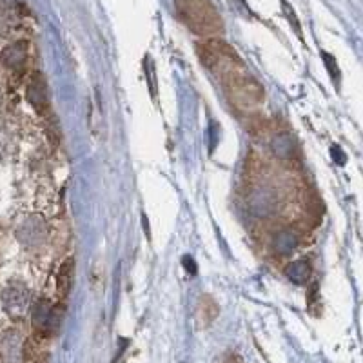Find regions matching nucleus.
<instances>
[{"mask_svg": "<svg viewBox=\"0 0 363 363\" xmlns=\"http://www.w3.org/2000/svg\"><path fill=\"white\" fill-rule=\"evenodd\" d=\"M223 363H242L240 360H236V358H231V360H226V362Z\"/></svg>", "mask_w": 363, "mask_h": 363, "instance_id": "7", "label": "nucleus"}, {"mask_svg": "<svg viewBox=\"0 0 363 363\" xmlns=\"http://www.w3.org/2000/svg\"><path fill=\"white\" fill-rule=\"evenodd\" d=\"M26 362L28 363H47V349L44 345L42 338L38 340L28 341V349H26Z\"/></svg>", "mask_w": 363, "mask_h": 363, "instance_id": "6", "label": "nucleus"}, {"mask_svg": "<svg viewBox=\"0 0 363 363\" xmlns=\"http://www.w3.org/2000/svg\"><path fill=\"white\" fill-rule=\"evenodd\" d=\"M175 11L194 35L217 38L223 31L222 17L212 0H175Z\"/></svg>", "mask_w": 363, "mask_h": 363, "instance_id": "1", "label": "nucleus"}, {"mask_svg": "<svg viewBox=\"0 0 363 363\" xmlns=\"http://www.w3.org/2000/svg\"><path fill=\"white\" fill-rule=\"evenodd\" d=\"M223 90H226L227 100L231 102V105L238 109H253L258 104H262L264 100V90L262 85L253 78V76L244 71L240 75L231 76L229 81L222 82Z\"/></svg>", "mask_w": 363, "mask_h": 363, "instance_id": "3", "label": "nucleus"}, {"mask_svg": "<svg viewBox=\"0 0 363 363\" xmlns=\"http://www.w3.org/2000/svg\"><path fill=\"white\" fill-rule=\"evenodd\" d=\"M73 278H75V258L69 256L62 262L57 274V294L60 302L67 300L71 289H73Z\"/></svg>", "mask_w": 363, "mask_h": 363, "instance_id": "5", "label": "nucleus"}, {"mask_svg": "<svg viewBox=\"0 0 363 363\" xmlns=\"http://www.w3.org/2000/svg\"><path fill=\"white\" fill-rule=\"evenodd\" d=\"M199 57L203 66L208 67L220 82H226L227 78L247 71L235 49L218 38H205L203 42H200Z\"/></svg>", "mask_w": 363, "mask_h": 363, "instance_id": "2", "label": "nucleus"}, {"mask_svg": "<svg viewBox=\"0 0 363 363\" xmlns=\"http://www.w3.org/2000/svg\"><path fill=\"white\" fill-rule=\"evenodd\" d=\"M28 100L33 104V108L37 109L38 113L46 117L47 109H49V102H47V93H46V82L38 73H35L31 76L28 85Z\"/></svg>", "mask_w": 363, "mask_h": 363, "instance_id": "4", "label": "nucleus"}]
</instances>
